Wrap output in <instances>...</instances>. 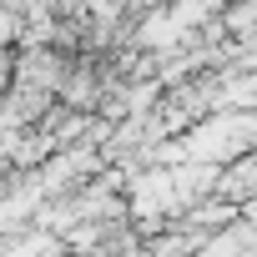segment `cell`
I'll return each instance as SVG.
<instances>
[{
	"label": "cell",
	"mask_w": 257,
	"mask_h": 257,
	"mask_svg": "<svg viewBox=\"0 0 257 257\" xmlns=\"http://www.w3.org/2000/svg\"><path fill=\"white\" fill-rule=\"evenodd\" d=\"M252 147V116L247 111H217V121H202L192 137L177 142L182 162H232Z\"/></svg>",
	"instance_id": "obj_1"
},
{
	"label": "cell",
	"mask_w": 257,
	"mask_h": 257,
	"mask_svg": "<svg viewBox=\"0 0 257 257\" xmlns=\"http://www.w3.org/2000/svg\"><path fill=\"white\" fill-rule=\"evenodd\" d=\"M247 247H252V222H247V212H242V217L227 222V232L207 237V242L197 247V257H237V252H247Z\"/></svg>",
	"instance_id": "obj_2"
}]
</instances>
